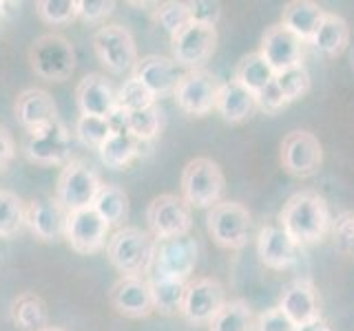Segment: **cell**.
I'll return each mask as SVG.
<instances>
[{"label": "cell", "instance_id": "6da1fadb", "mask_svg": "<svg viewBox=\"0 0 354 331\" xmlns=\"http://www.w3.org/2000/svg\"><path fill=\"white\" fill-rule=\"evenodd\" d=\"M279 225L299 248L321 243L332 225L326 199L313 190L292 194L279 214Z\"/></svg>", "mask_w": 354, "mask_h": 331}, {"label": "cell", "instance_id": "7a4b0ae2", "mask_svg": "<svg viewBox=\"0 0 354 331\" xmlns=\"http://www.w3.org/2000/svg\"><path fill=\"white\" fill-rule=\"evenodd\" d=\"M155 252V239L140 228L124 225L106 241V257L122 276L149 274Z\"/></svg>", "mask_w": 354, "mask_h": 331}, {"label": "cell", "instance_id": "3957f363", "mask_svg": "<svg viewBox=\"0 0 354 331\" xmlns=\"http://www.w3.org/2000/svg\"><path fill=\"white\" fill-rule=\"evenodd\" d=\"M226 179L219 163L208 157H195L184 166L182 172V199L199 210H210L224 201Z\"/></svg>", "mask_w": 354, "mask_h": 331}, {"label": "cell", "instance_id": "277c9868", "mask_svg": "<svg viewBox=\"0 0 354 331\" xmlns=\"http://www.w3.org/2000/svg\"><path fill=\"white\" fill-rule=\"evenodd\" d=\"M29 64L47 82H64L75 71V49L62 33H42L29 47Z\"/></svg>", "mask_w": 354, "mask_h": 331}, {"label": "cell", "instance_id": "5b68a950", "mask_svg": "<svg viewBox=\"0 0 354 331\" xmlns=\"http://www.w3.org/2000/svg\"><path fill=\"white\" fill-rule=\"evenodd\" d=\"M100 188H102V181L91 166L80 159H71L69 163H64L58 183H55V201L69 214L75 210L91 208Z\"/></svg>", "mask_w": 354, "mask_h": 331}, {"label": "cell", "instance_id": "8992f818", "mask_svg": "<svg viewBox=\"0 0 354 331\" xmlns=\"http://www.w3.org/2000/svg\"><path fill=\"white\" fill-rule=\"evenodd\" d=\"M206 228L219 248L241 250L250 237V212L237 201H219L208 210Z\"/></svg>", "mask_w": 354, "mask_h": 331}, {"label": "cell", "instance_id": "52a82bcc", "mask_svg": "<svg viewBox=\"0 0 354 331\" xmlns=\"http://www.w3.org/2000/svg\"><path fill=\"white\" fill-rule=\"evenodd\" d=\"M93 51L102 66L111 73H127L138 64V47L127 27L111 22L93 33Z\"/></svg>", "mask_w": 354, "mask_h": 331}, {"label": "cell", "instance_id": "ba28073f", "mask_svg": "<svg viewBox=\"0 0 354 331\" xmlns=\"http://www.w3.org/2000/svg\"><path fill=\"white\" fill-rule=\"evenodd\" d=\"M197 265V243L191 234L173 239H155V252L149 274L169 276L175 281H191Z\"/></svg>", "mask_w": 354, "mask_h": 331}, {"label": "cell", "instance_id": "9c48e42d", "mask_svg": "<svg viewBox=\"0 0 354 331\" xmlns=\"http://www.w3.org/2000/svg\"><path fill=\"white\" fill-rule=\"evenodd\" d=\"M217 47V29L199 22H188L177 33L171 36L173 60L177 66H186L188 71L202 69L215 53Z\"/></svg>", "mask_w": 354, "mask_h": 331}, {"label": "cell", "instance_id": "30bf717a", "mask_svg": "<svg viewBox=\"0 0 354 331\" xmlns=\"http://www.w3.org/2000/svg\"><path fill=\"white\" fill-rule=\"evenodd\" d=\"M147 221L153 239H173L191 234L193 212L182 197L177 194H160L149 203Z\"/></svg>", "mask_w": 354, "mask_h": 331}, {"label": "cell", "instance_id": "8fae6325", "mask_svg": "<svg viewBox=\"0 0 354 331\" xmlns=\"http://www.w3.org/2000/svg\"><path fill=\"white\" fill-rule=\"evenodd\" d=\"M219 82L213 73L206 69H195L182 73L180 82L175 88V104L180 106L186 115L193 117H204L217 104V93H219Z\"/></svg>", "mask_w": 354, "mask_h": 331}, {"label": "cell", "instance_id": "7c38bea8", "mask_svg": "<svg viewBox=\"0 0 354 331\" xmlns=\"http://www.w3.org/2000/svg\"><path fill=\"white\" fill-rule=\"evenodd\" d=\"M27 159L40 166H64L71 161V132L62 121L27 132L25 139Z\"/></svg>", "mask_w": 354, "mask_h": 331}, {"label": "cell", "instance_id": "4fadbf2b", "mask_svg": "<svg viewBox=\"0 0 354 331\" xmlns=\"http://www.w3.org/2000/svg\"><path fill=\"white\" fill-rule=\"evenodd\" d=\"M226 305L224 287L215 279L208 276H195L186 283L184 301H182V316L191 325H210L219 309Z\"/></svg>", "mask_w": 354, "mask_h": 331}, {"label": "cell", "instance_id": "5bb4252c", "mask_svg": "<svg viewBox=\"0 0 354 331\" xmlns=\"http://www.w3.org/2000/svg\"><path fill=\"white\" fill-rule=\"evenodd\" d=\"M109 228L111 225L95 212L93 205L82 208L66 214L64 241L77 254H97L106 248Z\"/></svg>", "mask_w": 354, "mask_h": 331}, {"label": "cell", "instance_id": "9a60e30c", "mask_svg": "<svg viewBox=\"0 0 354 331\" xmlns=\"http://www.w3.org/2000/svg\"><path fill=\"white\" fill-rule=\"evenodd\" d=\"M324 161V148L319 139L308 130H292L281 141V166L297 179H308L319 172Z\"/></svg>", "mask_w": 354, "mask_h": 331}, {"label": "cell", "instance_id": "2e32d148", "mask_svg": "<svg viewBox=\"0 0 354 331\" xmlns=\"http://www.w3.org/2000/svg\"><path fill=\"white\" fill-rule=\"evenodd\" d=\"M109 301L120 316L127 318H147L155 312L151 287L144 276H120L111 287Z\"/></svg>", "mask_w": 354, "mask_h": 331}, {"label": "cell", "instance_id": "e0dca14e", "mask_svg": "<svg viewBox=\"0 0 354 331\" xmlns=\"http://www.w3.org/2000/svg\"><path fill=\"white\" fill-rule=\"evenodd\" d=\"M75 104L80 115L109 119L118 108V91L102 73H86L75 86Z\"/></svg>", "mask_w": 354, "mask_h": 331}, {"label": "cell", "instance_id": "ac0fdd59", "mask_svg": "<svg viewBox=\"0 0 354 331\" xmlns=\"http://www.w3.org/2000/svg\"><path fill=\"white\" fill-rule=\"evenodd\" d=\"M259 53H261V58L270 64V69L277 75L286 69H292V66L301 64L304 42L279 22V25H272L266 29V33L261 36Z\"/></svg>", "mask_w": 354, "mask_h": 331}, {"label": "cell", "instance_id": "d6986e66", "mask_svg": "<svg viewBox=\"0 0 354 331\" xmlns=\"http://www.w3.org/2000/svg\"><path fill=\"white\" fill-rule=\"evenodd\" d=\"M257 254H259V261L268 270L283 272V270H290L299 261V245L286 234V230L279 223H270L261 228L259 232Z\"/></svg>", "mask_w": 354, "mask_h": 331}, {"label": "cell", "instance_id": "ffe728a7", "mask_svg": "<svg viewBox=\"0 0 354 331\" xmlns=\"http://www.w3.org/2000/svg\"><path fill=\"white\" fill-rule=\"evenodd\" d=\"M25 225L38 241H58L64 239L66 212L55 199H31L25 203Z\"/></svg>", "mask_w": 354, "mask_h": 331}, {"label": "cell", "instance_id": "44dd1931", "mask_svg": "<svg viewBox=\"0 0 354 331\" xmlns=\"http://www.w3.org/2000/svg\"><path fill=\"white\" fill-rule=\"evenodd\" d=\"M133 77L147 86L155 97H162L175 93L182 73L173 58H166V55H147V58L138 60L136 69H133Z\"/></svg>", "mask_w": 354, "mask_h": 331}, {"label": "cell", "instance_id": "7402d4cb", "mask_svg": "<svg viewBox=\"0 0 354 331\" xmlns=\"http://www.w3.org/2000/svg\"><path fill=\"white\" fill-rule=\"evenodd\" d=\"M14 113L18 121L27 128V132L38 130L58 121V108L53 97L42 88H27L16 97Z\"/></svg>", "mask_w": 354, "mask_h": 331}, {"label": "cell", "instance_id": "603a6c76", "mask_svg": "<svg viewBox=\"0 0 354 331\" xmlns=\"http://www.w3.org/2000/svg\"><path fill=\"white\" fill-rule=\"evenodd\" d=\"M277 307H279L297 327H301L306 323H313V320L321 318L317 290H315V285L310 281H306V279L295 281V283L288 285Z\"/></svg>", "mask_w": 354, "mask_h": 331}, {"label": "cell", "instance_id": "cb8c5ba5", "mask_svg": "<svg viewBox=\"0 0 354 331\" xmlns=\"http://www.w3.org/2000/svg\"><path fill=\"white\" fill-rule=\"evenodd\" d=\"M326 11L310 0H290L281 11V25L301 42H310L324 20Z\"/></svg>", "mask_w": 354, "mask_h": 331}, {"label": "cell", "instance_id": "d4e9b609", "mask_svg": "<svg viewBox=\"0 0 354 331\" xmlns=\"http://www.w3.org/2000/svg\"><path fill=\"white\" fill-rule=\"evenodd\" d=\"M254 108H257V99L239 82L230 80L219 86L215 110L228 124H241L243 119H248L254 113Z\"/></svg>", "mask_w": 354, "mask_h": 331}, {"label": "cell", "instance_id": "484cf974", "mask_svg": "<svg viewBox=\"0 0 354 331\" xmlns=\"http://www.w3.org/2000/svg\"><path fill=\"white\" fill-rule=\"evenodd\" d=\"M11 320L20 331H42L49 327V309L47 303L38 294L22 292L11 301Z\"/></svg>", "mask_w": 354, "mask_h": 331}, {"label": "cell", "instance_id": "4316f807", "mask_svg": "<svg viewBox=\"0 0 354 331\" xmlns=\"http://www.w3.org/2000/svg\"><path fill=\"white\" fill-rule=\"evenodd\" d=\"M310 44H313L319 53H324L326 58H337V55H341L350 44L348 22L341 16L328 14L326 11V16H324V20H321V25L315 33V38L310 40Z\"/></svg>", "mask_w": 354, "mask_h": 331}, {"label": "cell", "instance_id": "83f0119b", "mask_svg": "<svg viewBox=\"0 0 354 331\" xmlns=\"http://www.w3.org/2000/svg\"><path fill=\"white\" fill-rule=\"evenodd\" d=\"M149 287H151V298H153V309L160 312L162 316H175L182 314V301H184V281H175L169 276L151 274L149 276Z\"/></svg>", "mask_w": 354, "mask_h": 331}, {"label": "cell", "instance_id": "f1b7e54d", "mask_svg": "<svg viewBox=\"0 0 354 331\" xmlns=\"http://www.w3.org/2000/svg\"><path fill=\"white\" fill-rule=\"evenodd\" d=\"M274 71L270 69V64L261 58L259 51L243 55L239 60L237 69H235V77L232 80L239 82L246 91H250L252 95L261 93L266 86L274 82Z\"/></svg>", "mask_w": 354, "mask_h": 331}, {"label": "cell", "instance_id": "f546056e", "mask_svg": "<svg viewBox=\"0 0 354 331\" xmlns=\"http://www.w3.org/2000/svg\"><path fill=\"white\" fill-rule=\"evenodd\" d=\"M93 210L102 217L109 225L124 223L129 217V197L115 183H102V188L95 194Z\"/></svg>", "mask_w": 354, "mask_h": 331}, {"label": "cell", "instance_id": "4dcf8cb0", "mask_svg": "<svg viewBox=\"0 0 354 331\" xmlns=\"http://www.w3.org/2000/svg\"><path fill=\"white\" fill-rule=\"evenodd\" d=\"M140 146H142V141H138L133 135L113 132L97 150H100V159H102L106 168L122 170L140 154Z\"/></svg>", "mask_w": 354, "mask_h": 331}, {"label": "cell", "instance_id": "1f68e13d", "mask_svg": "<svg viewBox=\"0 0 354 331\" xmlns=\"http://www.w3.org/2000/svg\"><path fill=\"white\" fill-rule=\"evenodd\" d=\"M254 316L246 301H230L210 320L208 331H252Z\"/></svg>", "mask_w": 354, "mask_h": 331}, {"label": "cell", "instance_id": "d6a6232c", "mask_svg": "<svg viewBox=\"0 0 354 331\" xmlns=\"http://www.w3.org/2000/svg\"><path fill=\"white\" fill-rule=\"evenodd\" d=\"M25 225V201L11 190H0V239L16 237Z\"/></svg>", "mask_w": 354, "mask_h": 331}, {"label": "cell", "instance_id": "836d02e7", "mask_svg": "<svg viewBox=\"0 0 354 331\" xmlns=\"http://www.w3.org/2000/svg\"><path fill=\"white\" fill-rule=\"evenodd\" d=\"M330 237L335 250L346 259H354V210H343L330 225Z\"/></svg>", "mask_w": 354, "mask_h": 331}, {"label": "cell", "instance_id": "e575fe53", "mask_svg": "<svg viewBox=\"0 0 354 331\" xmlns=\"http://www.w3.org/2000/svg\"><path fill=\"white\" fill-rule=\"evenodd\" d=\"M160 126H162V113L155 104L144 110L129 113V135H133L142 143L158 137Z\"/></svg>", "mask_w": 354, "mask_h": 331}, {"label": "cell", "instance_id": "d590c367", "mask_svg": "<svg viewBox=\"0 0 354 331\" xmlns=\"http://www.w3.org/2000/svg\"><path fill=\"white\" fill-rule=\"evenodd\" d=\"M155 104V95L149 91L136 77H131L118 88V108L127 110V113H136Z\"/></svg>", "mask_w": 354, "mask_h": 331}, {"label": "cell", "instance_id": "8d00e7d4", "mask_svg": "<svg viewBox=\"0 0 354 331\" xmlns=\"http://www.w3.org/2000/svg\"><path fill=\"white\" fill-rule=\"evenodd\" d=\"M111 135H113V130H111L109 119L104 117L80 115L75 121V137L80 139L84 146L100 148Z\"/></svg>", "mask_w": 354, "mask_h": 331}, {"label": "cell", "instance_id": "74e56055", "mask_svg": "<svg viewBox=\"0 0 354 331\" xmlns=\"http://www.w3.org/2000/svg\"><path fill=\"white\" fill-rule=\"evenodd\" d=\"M277 86L283 93L288 102H295V99L304 97L310 91V73L304 64H297L292 69H286L281 73H277L274 77Z\"/></svg>", "mask_w": 354, "mask_h": 331}, {"label": "cell", "instance_id": "f35d334b", "mask_svg": "<svg viewBox=\"0 0 354 331\" xmlns=\"http://www.w3.org/2000/svg\"><path fill=\"white\" fill-rule=\"evenodd\" d=\"M36 14L47 25H69L77 18V0H40Z\"/></svg>", "mask_w": 354, "mask_h": 331}, {"label": "cell", "instance_id": "ab89813d", "mask_svg": "<svg viewBox=\"0 0 354 331\" xmlns=\"http://www.w3.org/2000/svg\"><path fill=\"white\" fill-rule=\"evenodd\" d=\"M155 20L158 25L164 27V31H169V36L177 33L182 27H186L191 22V14H188L186 3H158L155 5Z\"/></svg>", "mask_w": 354, "mask_h": 331}, {"label": "cell", "instance_id": "60d3db41", "mask_svg": "<svg viewBox=\"0 0 354 331\" xmlns=\"http://www.w3.org/2000/svg\"><path fill=\"white\" fill-rule=\"evenodd\" d=\"M113 9V0H77V18L84 22H102Z\"/></svg>", "mask_w": 354, "mask_h": 331}, {"label": "cell", "instance_id": "b9f144b4", "mask_svg": "<svg viewBox=\"0 0 354 331\" xmlns=\"http://www.w3.org/2000/svg\"><path fill=\"white\" fill-rule=\"evenodd\" d=\"M186 5H188V14H191V22L215 27L217 20L221 18V5L213 3V0H193V3Z\"/></svg>", "mask_w": 354, "mask_h": 331}, {"label": "cell", "instance_id": "7bdbcfd3", "mask_svg": "<svg viewBox=\"0 0 354 331\" xmlns=\"http://www.w3.org/2000/svg\"><path fill=\"white\" fill-rule=\"evenodd\" d=\"M257 331H297V325L288 318L279 307L266 309V312L254 320Z\"/></svg>", "mask_w": 354, "mask_h": 331}, {"label": "cell", "instance_id": "ee69618b", "mask_svg": "<svg viewBox=\"0 0 354 331\" xmlns=\"http://www.w3.org/2000/svg\"><path fill=\"white\" fill-rule=\"evenodd\" d=\"M254 99H257V106L261 110H266V113H279L281 108H286L288 104V99L283 97V93L279 91V86H277V82L268 84L263 88L261 93L254 95Z\"/></svg>", "mask_w": 354, "mask_h": 331}, {"label": "cell", "instance_id": "f6af8a7d", "mask_svg": "<svg viewBox=\"0 0 354 331\" xmlns=\"http://www.w3.org/2000/svg\"><path fill=\"white\" fill-rule=\"evenodd\" d=\"M16 157V141L14 135L0 124V172H5L9 168V163Z\"/></svg>", "mask_w": 354, "mask_h": 331}, {"label": "cell", "instance_id": "bcb514c9", "mask_svg": "<svg viewBox=\"0 0 354 331\" xmlns=\"http://www.w3.org/2000/svg\"><path fill=\"white\" fill-rule=\"evenodd\" d=\"M297 331H332L330 327H328V323H324V320H313V323H306V325H301V327H297Z\"/></svg>", "mask_w": 354, "mask_h": 331}, {"label": "cell", "instance_id": "7dc6e473", "mask_svg": "<svg viewBox=\"0 0 354 331\" xmlns=\"http://www.w3.org/2000/svg\"><path fill=\"white\" fill-rule=\"evenodd\" d=\"M42 331H64V329H60V327H44Z\"/></svg>", "mask_w": 354, "mask_h": 331}]
</instances>
